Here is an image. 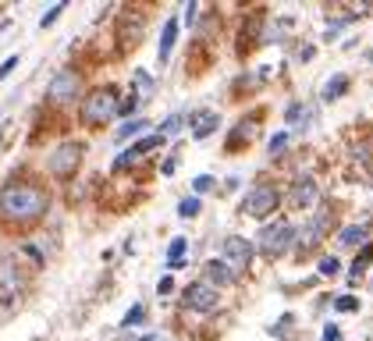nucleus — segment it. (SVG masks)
Here are the masks:
<instances>
[{
	"label": "nucleus",
	"mask_w": 373,
	"mask_h": 341,
	"mask_svg": "<svg viewBox=\"0 0 373 341\" xmlns=\"http://www.w3.org/2000/svg\"><path fill=\"white\" fill-rule=\"evenodd\" d=\"M178 213H181V217H196V213H199V199H196V196L181 199V203H178Z\"/></svg>",
	"instance_id": "b1692460"
},
{
	"label": "nucleus",
	"mask_w": 373,
	"mask_h": 341,
	"mask_svg": "<svg viewBox=\"0 0 373 341\" xmlns=\"http://www.w3.org/2000/svg\"><path fill=\"white\" fill-rule=\"evenodd\" d=\"M174 167H178V160L171 157V160H163V167H160V175H174Z\"/></svg>",
	"instance_id": "c9c22d12"
},
{
	"label": "nucleus",
	"mask_w": 373,
	"mask_h": 341,
	"mask_svg": "<svg viewBox=\"0 0 373 341\" xmlns=\"http://www.w3.org/2000/svg\"><path fill=\"white\" fill-rule=\"evenodd\" d=\"M341 270V263L335 260V256H324V260H320V274H330V277H335Z\"/></svg>",
	"instance_id": "c85d7f7f"
},
{
	"label": "nucleus",
	"mask_w": 373,
	"mask_h": 341,
	"mask_svg": "<svg viewBox=\"0 0 373 341\" xmlns=\"http://www.w3.org/2000/svg\"><path fill=\"white\" fill-rule=\"evenodd\" d=\"M288 203H292V206H299V210L317 206V182L309 178V175L295 178V182H292V192H288Z\"/></svg>",
	"instance_id": "1a4fd4ad"
},
{
	"label": "nucleus",
	"mask_w": 373,
	"mask_h": 341,
	"mask_svg": "<svg viewBox=\"0 0 373 341\" xmlns=\"http://www.w3.org/2000/svg\"><path fill=\"white\" fill-rule=\"evenodd\" d=\"M192 18H196V4L185 8V25H192Z\"/></svg>",
	"instance_id": "e433bc0d"
},
{
	"label": "nucleus",
	"mask_w": 373,
	"mask_h": 341,
	"mask_svg": "<svg viewBox=\"0 0 373 341\" xmlns=\"http://www.w3.org/2000/svg\"><path fill=\"white\" fill-rule=\"evenodd\" d=\"M284 142H288V135H284V132H278V135L271 139V146H267V149H271V157H278V153H281Z\"/></svg>",
	"instance_id": "c756f323"
},
{
	"label": "nucleus",
	"mask_w": 373,
	"mask_h": 341,
	"mask_svg": "<svg viewBox=\"0 0 373 341\" xmlns=\"http://www.w3.org/2000/svg\"><path fill=\"white\" fill-rule=\"evenodd\" d=\"M235 281V270L227 267L224 260H210L206 263V285H214V288H227Z\"/></svg>",
	"instance_id": "9b49d317"
},
{
	"label": "nucleus",
	"mask_w": 373,
	"mask_h": 341,
	"mask_svg": "<svg viewBox=\"0 0 373 341\" xmlns=\"http://www.w3.org/2000/svg\"><path fill=\"white\" fill-rule=\"evenodd\" d=\"M185 306L196 309V313H210L217 309V288L214 285H206V281H192L189 288H185Z\"/></svg>",
	"instance_id": "0eeeda50"
},
{
	"label": "nucleus",
	"mask_w": 373,
	"mask_h": 341,
	"mask_svg": "<svg viewBox=\"0 0 373 341\" xmlns=\"http://www.w3.org/2000/svg\"><path fill=\"white\" fill-rule=\"evenodd\" d=\"M135 146H139V153H150V149L163 146V135H160V132H157V135H146V139H139Z\"/></svg>",
	"instance_id": "393cba45"
},
{
	"label": "nucleus",
	"mask_w": 373,
	"mask_h": 341,
	"mask_svg": "<svg viewBox=\"0 0 373 341\" xmlns=\"http://www.w3.org/2000/svg\"><path fill=\"white\" fill-rule=\"evenodd\" d=\"M174 43H178V18H168L163 21V32H160V64H168Z\"/></svg>",
	"instance_id": "f8f14e48"
},
{
	"label": "nucleus",
	"mask_w": 373,
	"mask_h": 341,
	"mask_svg": "<svg viewBox=\"0 0 373 341\" xmlns=\"http://www.w3.org/2000/svg\"><path fill=\"white\" fill-rule=\"evenodd\" d=\"M324 341H341V331H338L335 324H327V327H324Z\"/></svg>",
	"instance_id": "473e14b6"
},
{
	"label": "nucleus",
	"mask_w": 373,
	"mask_h": 341,
	"mask_svg": "<svg viewBox=\"0 0 373 341\" xmlns=\"http://www.w3.org/2000/svg\"><path fill=\"white\" fill-rule=\"evenodd\" d=\"M78 160H82V142H60L54 153L47 157V170L54 178H71Z\"/></svg>",
	"instance_id": "20e7f679"
},
{
	"label": "nucleus",
	"mask_w": 373,
	"mask_h": 341,
	"mask_svg": "<svg viewBox=\"0 0 373 341\" xmlns=\"http://www.w3.org/2000/svg\"><path fill=\"white\" fill-rule=\"evenodd\" d=\"M345 85H348V78H345V75L327 78V85H324V100H327V103H330V100H338V96L345 93Z\"/></svg>",
	"instance_id": "dca6fc26"
},
{
	"label": "nucleus",
	"mask_w": 373,
	"mask_h": 341,
	"mask_svg": "<svg viewBox=\"0 0 373 341\" xmlns=\"http://www.w3.org/2000/svg\"><path fill=\"white\" fill-rule=\"evenodd\" d=\"M139 341H153V338H139Z\"/></svg>",
	"instance_id": "4c0bfd02"
},
{
	"label": "nucleus",
	"mask_w": 373,
	"mask_h": 341,
	"mask_svg": "<svg viewBox=\"0 0 373 341\" xmlns=\"http://www.w3.org/2000/svg\"><path fill=\"white\" fill-rule=\"evenodd\" d=\"M18 60H22V57H18V54H11V57H4V64H0V82H4L14 68H18Z\"/></svg>",
	"instance_id": "cd10ccee"
},
{
	"label": "nucleus",
	"mask_w": 373,
	"mask_h": 341,
	"mask_svg": "<svg viewBox=\"0 0 373 341\" xmlns=\"http://www.w3.org/2000/svg\"><path fill=\"white\" fill-rule=\"evenodd\" d=\"M142 39V18H132L121 25V47H135V43Z\"/></svg>",
	"instance_id": "4468645a"
},
{
	"label": "nucleus",
	"mask_w": 373,
	"mask_h": 341,
	"mask_svg": "<svg viewBox=\"0 0 373 341\" xmlns=\"http://www.w3.org/2000/svg\"><path fill=\"white\" fill-rule=\"evenodd\" d=\"M157 292H160V295H171V292H174V281H171V277H160Z\"/></svg>",
	"instance_id": "f704fd0d"
},
{
	"label": "nucleus",
	"mask_w": 373,
	"mask_h": 341,
	"mask_svg": "<svg viewBox=\"0 0 373 341\" xmlns=\"http://www.w3.org/2000/svg\"><path fill=\"white\" fill-rule=\"evenodd\" d=\"M302 118H306V107H299V103L288 107V121H292V124H295V121H302Z\"/></svg>",
	"instance_id": "7c9ffc66"
},
{
	"label": "nucleus",
	"mask_w": 373,
	"mask_h": 341,
	"mask_svg": "<svg viewBox=\"0 0 373 341\" xmlns=\"http://www.w3.org/2000/svg\"><path fill=\"white\" fill-rule=\"evenodd\" d=\"M292 239H295V228L288 221H274V224H267L260 231V249L267 256H281L288 245H292Z\"/></svg>",
	"instance_id": "39448f33"
},
{
	"label": "nucleus",
	"mask_w": 373,
	"mask_h": 341,
	"mask_svg": "<svg viewBox=\"0 0 373 341\" xmlns=\"http://www.w3.org/2000/svg\"><path fill=\"white\" fill-rule=\"evenodd\" d=\"M174 128H181V114H174V118H168V121H163V128H160V135H168V132H174Z\"/></svg>",
	"instance_id": "2f4dec72"
},
{
	"label": "nucleus",
	"mask_w": 373,
	"mask_h": 341,
	"mask_svg": "<svg viewBox=\"0 0 373 341\" xmlns=\"http://www.w3.org/2000/svg\"><path fill=\"white\" fill-rule=\"evenodd\" d=\"M78 118L86 124H103V121L117 118V89H114V85L89 89L86 100H82V107H78Z\"/></svg>",
	"instance_id": "f03ea898"
},
{
	"label": "nucleus",
	"mask_w": 373,
	"mask_h": 341,
	"mask_svg": "<svg viewBox=\"0 0 373 341\" xmlns=\"http://www.w3.org/2000/svg\"><path fill=\"white\" fill-rule=\"evenodd\" d=\"M132 78H135V85H139V100L153 93V78H150L146 72H142V68H135V72H132Z\"/></svg>",
	"instance_id": "412c9836"
},
{
	"label": "nucleus",
	"mask_w": 373,
	"mask_h": 341,
	"mask_svg": "<svg viewBox=\"0 0 373 341\" xmlns=\"http://www.w3.org/2000/svg\"><path fill=\"white\" fill-rule=\"evenodd\" d=\"M327 224H330V210H320L317 217L302 228L306 234H299V252H309V249H313V245L324 239V228H327Z\"/></svg>",
	"instance_id": "9d476101"
},
{
	"label": "nucleus",
	"mask_w": 373,
	"mask_h": 341,
	"mask_svg": "<svg viewBox=\"0 0 373 341\" xmlns=\"http://www.w3.org/2000/svg\"><path fill=\"white\" fill-rule=\"evenodd\" d=\"M139 157H142V153H139V146H132V149H124V153H121V157L114 160V170H124V167H132V164H135Z\"/></svg>",
	"instance_id": "4be33fe9"
},
{
	"label": "nucleus",
	"mask_w": 373,
	"mask_h": 341,
	"mask_svg": "<svg viewBox=\"0 0 373 341\" xmlns=\"http://www.w3.org/2000/svg\"><path fill=\"white\" fill-rule=\"evenodd\" d=\"M47 210H50V192L39 182L11 178L0 185V221L4 224H11V228L36 224L47 217Z\"/></svg>",
	"instance_id": "f257e3e1"
},
{
	"label": "nucleus",
	"mask_w": 373,
	"mask_h": 341,
	"mask_svg": "<svg viewBox=\"0 0 373 341\" xmlns=\"http://www.w3.org/2000/svg\"><path fill=\"white\" fill-rule=\"evenodd\" d=\"M78 89H82L78 72L65 68V72H57V75L50 78V85H47V100H50V103H65V100H75Z\"/></svg>",
	"instance_id": "423d86ee"
},
{
	"label": "nucleus",
	"mask_w": 373,
	"mask_h": 341,
	"mask_svg": "<svg viewBox=\"0 0 373 341\" xmlns=\"http://www.w3.org/2000/svg\"><path fill=\"white\" fill-rule=\"evenodd\" d=\"M338 313H352V309H359V298H352V295H341L338 302H335Z\"/></svg>",
	"instance_id": "bb28decb"
},
{
	"label": "nucleus",
	"mask_w": 373,
	"mask_h": 341,
	"mask_svg": "<svg viewBox=\"0 0 373 341\" xmlns=\"http://www.w3.org/2000/svg\"><path fill=\"white\" fill-rule=\"evenodd\" d=\"M135 107H139V93H128V100L117 107V118H132V114H135Z\"/></svg>",
	"instance_id": "5701e85b"
},
{
	"label": "nucleus",
	"mask_w": 373,
	"mask_h": 341,
	"mask_svg": "<svg viewBox=\"0 0 373 341\" xmlns=\"http://www.w3.org/2000/svg\"><path fill=\"white\" fill-rule=\"evenodd\" d=\"M278 203H281V192L274 188V185H253V188H249L245 192V213H249V217H271V213L278 210Z\"/></svg>",
	"instance_id": "7ed1b4c3"
},
{
	"label": "nucleus",
	"mask_w": 373,
	"mask_h": 341,
	"mask_svg": "<svg viewBox=\"0 0 373 341\" xmlns=\"http://www.w3.org/2000/svg\"><path fill=\"white\" fill-rule=\"evenodd\" d=\"M370 260H373V242H366V245H363V252H359V260L352 263V277H359V274L370 267Z\"/></svg>",
	"instance_id": "6ab92c4d"
},
{
	"label": "nucleus",
	"mask_w": 373,
	"mask_h": 341,
	"mask_svg": "<svg viewBox=\"0 0 373 341\" xmlns=\"http://www.w3.org/2000/svg\"><path fill=\"white\" fill-rule=\"evenodd\" d=\"M206 188H214V178L210 175H199L196 178V192H206Z\"/></svg>",
	"instance_id": "72a5a7b5"
},
{
	"label": "nucleus",
	"mask_w": 373,
	"mask_h": 341,
	"mask_svg": "<svg viewBox=\"0 0 373 341\" xmlns=\"http://www.w3.org/2000/svg\"><path fill=\"white\" fill-rule=\"evenodd\" d=\"M217 124H221V118L214 111H203L199 121H192V139H206L210 132H217Z\"/></svg>",
	"instance_id": "ddd939ff"
},
{
	"label": "nucleus",
	"mask_w": 373,
	"mask_h": 341,
	"mask_svg": "<svg viewBox=\"0 0 373 341\" xmlns=\"http://www.w3.org/2000/svg\"><path fill=\"white\" fill-rule=\"evenodd\" d=\"M65 8H68L65 0H60V4H54V8H50V11L43 14V18H39V25H43V29H47V25H54V21L60 18V11H65Z\"/></svg>",
	"instance_id": "a878e982"
},
{
	"label": "nucleus",
	"mask_w": 373,
	"mask_h": 341,
	"mask_svg": "<svg viewBox=\"0 0 373 341\" xmlns=\"http://www.w3.org/2000/svg\"><path fill=\"white\" fill-rule=\"evenodd\" d=\"M224 263L227 267H249L253 263V242L242 239V234H227L224 239Z\"/></svg>",
	"instance_id": "6e6552de"
},
{
	"label": "nucleus",
	"mask_w": 373,
	"mask_h": 341,
	"mask_svg": "<svg viewBox=\"0 0 373 341\" xmlns=\"http://www.w3.org/2000/svg\"><path fill=\"white\" fill-rule=\"evenodd\" d=\"M185 249H189V239H174V242L168 245V267H171V270L185 267Z\"/></svg>",
	"instance_id": "2eb2a0df"
},
{
	"label": "nucleus",
	"mask_w": 373,
	"mask_h": 341,
	"mask_svg": "<svg viewBox=\"0 0 373 341\" xmlns=\"http://www.w3.org/2000/svg\"><path fill=\"white\" fill-rule=\"evenodd\" d=\"M142 320H146V306H142V302H135L128 313H124L121 316V327H132V324H142Z\"/></svg>",
	"instance_id": "a211bd4d"
},
{
	"label": "nucleus",
	"mask_w": 373,
	"mask_h": 341,
	"mask_svg": "<svg viewBox=\"0 0 373 341\" xmlns=\"http://www.w3.org/2000/svg\"><path fill=\"white\" fill-rule=\"evenodd\" d=\"M139 132H146V121H142V118L124 121V124L117 128V139H128V135H139Z\"/></svg>",
	"instance_id": "aec40b11"
},
{
	"label": "nucleus",
	"mask_w": 373,
	"mask_h": 341,
	"mask_svg": "<svg viewBox=\"0 0 373 341\" xmlns=\"http://www.w3.org/2000/svg\"><path fill=\"white\" fill-rule=\"evenodd\" d=\"M366 239V228L363 224H348L345 231H341V245H359Z\"/></svg>",
	"instance_id": "f3484780"
}]
</instances>
